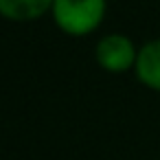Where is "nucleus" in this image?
I'll use <instances>...</instances> for the list:
<instances>
[{
	"instance_id": "obj_2",
	"label": "nucleus",
	"mask_w": 160,
	"mask_h": 160,
	"mask_svg": "<svg viewBox=\"0 0 160 160\" xmlns=\"http://www.w3.org/2000/svg\"><path fill=\"white\" fill-rule=\"evenodd\" d=\"M136 59L138 51L134 48L132 40L121 33L105 35L97 44V62L108 72H125L136 66Z\"/></svg>"
},
{
	"instance_id": "obj_3",
	"label": "nucleus",
	"mask_w": 160,
	"mask_h": 160,
	"mask_svg": "<svg viewBox=\"0 0 160 160\" xmlns=\"http://www.w3.org/2000/svg\"><path fill=\"white\" fill-rule=\"evenodd\" d=\"M134 70H136V77L140 79V83L160 92V40H153L138 51Z\"/></svg>"
},
{
	"instance_id": "obj_1",
	"label": "nucleus",
	"mask_w": 160,
	"mask_h": 160,
	"mask_svg": "<svg viewBox=\"0 0 160 160\" xmlns=\"http://www.w3.org/2000/svg\"><path fill=\"white\" fill-rule=\"evenodd\" d=\"M55 24L72 35L81 38L92 33L105 16V0H55L53 2Z\"/></svg>"
},
{
	"instance_id": "obj_4",
	"label": "nucleus",
	"mask_w": 160,
	"mask_h": 160,
	"mask_svg": "<svg viewBox=\"0 0 160 160\" xmlns=\"http://www.w3.org/2000/svg\"><path fill=\"white\" fill-rule=\"evenodd\" d=\"M53 2L55 0H0V16L13 22H29L53 9Z\"/></svg>"
}]
</instances>
